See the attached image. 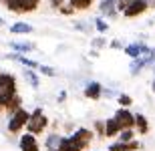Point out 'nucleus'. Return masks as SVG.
<instances>
[{
	"label": "nucleus",
	"instance_id": "15",
	"mask_svg": "<svg viewBox=\"0 0 155 151\" xmlns=\"http://www.w3.org/2000/svg\"><path fill=\"white\" fill-rule=\"evenodd\" d=\"M119 131L121 129H119V125H117V121L113 117L107 119V121H103V137H115Z\"/></svg>",
	"mask_w": 155,
	"mask_h": 151
},
{
	"label": "nucleus",
	"instance_id": "28",
	"mask_svg": "<svg viewBox=\"0 0 155 151\" xmlns=\"http://www.w3.org/2000/svg\"><path fill=\"white\" fill-rule=\"evenodd\" d=\"M38 71H40V75H45V77H54V69H51V67L38 64Z\"/></svg>",
	"mask_w": 155,
	"mask_h": 151
},
{
	"label": "nucleus",
	"instance_id": "17",
	"mask_svg": "<svg viewBox=\"0 0 155 151\" xmlns=\"http://www.w3.org/2000/svg\"><path fill=\"white\" fill-rule=\"evenodd\" d=\"M135 129L139 131V135H147L149 133V121H147V117L137 113L135 115Z\"/></svg>",
	"mask_w": 155,
	"mask_h": 151
},
{
	"label": "nucleus",
	"instance_id": "26",
	"mask_svg": "<svg viewBox=\"0 0 155 151\" xmlns=\"http://www.w3.org/2000/svg\"><path fill=\"white\" fill-rule=\"evenodd\" d=\"M117 101H119V105H121V107H129V105L133 103V99L129 97V95H125V93H121L119 97H117Z\"/></svg>",
	"mask_w": 155,
	"mask_h": 151
},
{
	"label": "nucleus",
	"instance_id": "4",
	"mask_svg": "<svg viewBox=\"0 0 155 151\" xmlns=\"http://www.w3.org/2000/svg\"><path fill=\"white\" fill-rule=\"evenodd\" d=\"M28 117H30V113L26 109H22V107H20L18 111H14V113L10 115V119H8V131H10V133H18V131L26 125Z\"/></svg>",
	"mask_w": 155,
	"mask_h": 151
},
{
	"label": "nucleus",
	"instance_id": "19",
	"mask_svg": "<svg viewBox=\"0 0 155 151\" xmlns=\"http://www.w3.org/2000/svg\"><path fill=\"white\" fill-rule=\"evenodd\" d=\"M24 79H26V83H28L32 89H38L40 87V79L36 77V73L32 69H26V71H24Z\"/></svg>",
	"mask_w": 155,
	"mask_h": 151
},
{
	"label": "nucleus",
	"instance_id": "14",
	"mask_svg": "<svg viewBox=\"0 0 155 151\" xmlns=\"http://www.w3.org/2000/svg\"><path fill=\"white\" fill-rule=\"evenodd\" d=\"M99 10H101V14H105V16L115 18V16H117L115 0H101V4H99Z\"/></svg>",
	"mask_w": 155,
	"mask_h": 151
},
{
	"label": "nucleus",
	"instance_id": "27",
	"mask_svg": "<svg viewBox=\"0 0 155 151\" xmlns=\"http://www.w3.org/2000/svg\"><path fill=\"white\" fill-rule=\"evenodd\" d=\"M131 2H133V0H115V8H117L119 12H123L127 6L131 4Z\"/></svg>",
	"mask_w": 155,
	"mask_h": 151
},
{
	"label": "nucleus",
	"instance_id": "10",
	"mask_svg": "<svg viewBox=\"0 0 155 151\" xmlns=\"http://www.w3.org/2000/svg\"><path fill=\"white\" fill-rule=\"evenodd\" d=\"M85 97L87 99H91V101H97V99H101L103 97V87L99 85V83H89L85 87Z\"/></svg>",
	"mask_w": 155,
	"mask_h": 151
},
{
	"label": "nucleus",
	"instance_id": "29",
	"mask_svg": "<svg viewBox=\"0 0 155 151\" xmlns=\"http://www.w3.org/2000/svg\"><path fill=\"white\" fill-rule=\"evenodd\" d=\"M93 47H95V48H103V47H107V41H105L103 36H99V38H93Z\"/></svg>",
	"mask_w": 155,
	"mask_h": 151
},
{
	"label": "nucleus",
	"instance_id": "23",
	"mask_svg": "<svg viewBox=\"0 0 155 151\" xmlns=\"http://www.w3.org/2000/svg\"><path fill=\"white\" fill-rule=\"evenodd\" d=\"M69 4L75 8V10H87V8H91L93 0H69Z\"/></svg>",
	"mask_w": 155,
	"mask_h": 151
},
{
	"label": "nucleus",
	"instance_id": "20",
	"mask_svg": "<svg viewBox=\"0 0 155 151\" xmlns=\"http://www.w3.org/2000/svg\"><path fill=\"white\" fill-rule=\"evenodd\" d=\"M58 143H61V135H58V133H52V135H48V137H46L45 147H46L48 151H57Z\"/></svg>",
	"mask_w": 155,
	"mask_h": 151
},
{
	"label": "nucleus",
	"instance_id": "11",
	"mask_svg": "<svg viewBox=\"0 0 155 151\" xmlns=\"http://www.w3.org/2000/svg\"><path fill=\"white\" fill-rule=\"evenodd\" d=\"M139 149V141H117L111 143L109 151H137Z\"/></svg>",
	"mask_w": 155,
	"mask_h": 151
},
{
	"label": "nucleus",
	"instance_id": "34",
	"mask_svg": "<svg viewBox=\"0 0 155 151\" xmlns=\"http://www.w3.org/2000/svg\"><path fill=\"white\" fill-rule=\"evenodd\" d=\"M111 48H117V51H121V48H123V44H121L119 41H113V42H111Z\"/></svg>",
	"mask_w": 155,
	"mask_h": 151
},
{
	"label": "nucleus",
	"instance_id": "38",
	"mask_svg": "<svg viewBox=\"0 0 155 151\" xmlns=\"http://www.w3.org/2000/svg\"><path fill=\"white\" fill-rule=\"evenodd\" d=\"M4 24H6V22H4V20H2V18H0V26H4Z\"/></svg>",
	"mask_w": 155,
	"mask_h": 151
},
{
	"label": "nucleus",
	"instance_id": "22",
	"mask_svg": "<svg viewBox=\"0 0 155 151\" xmlns=\"http://www.w3.org/2000/svg\"><path fill=\"white\" fill-rule=\"evenodd\" d=\"M20 107H22V99H20V97L16 95L14 99H10V103L6 105V113H8V117H10L12 113H14V111H18Z\"/></svg>",
	"mask_w": 155,
	"mask_h": 151
},
{
	"label": "nucleus",
	"instance_id": "24",
	"mask_svg": "<svg viewBox=\"0 0 155 151\" xmlns=\"http://www.w3.org/2000/svg\"><path fill=\"white\" fill-rule=\"evenodd\" d=\"M117 135H119V141H133L135 131H133V129H121Z\"/></svg>",
	"mask_w": 155,
	"mask_h": 151
},
{
	"label": "nucleus",
	"instance_id": "33",
	"mask_svg": "<svg viewBox=\"0 0 155 151\" xmlns=\"http://www.w3.org/2000/svg\"><path fill=\"white\" fill-rule=\"evenodd\" d=\"M63 4H64V0H51V6H52V8H61Z\"/></svg>",
	"mask_w": 155,
	"mask_h": 151
},
{
	"label": "nucleus",
	"instance_id": "1",
	"mask_svg": "<svg viewBox=\"0 0 155 151\" xmlns=\"http://www.w3.org/2000/svg\"><path fill=\"white\" fill-rule=\"evenodd\" d=\"M16 79L14 75L8 73H0V109H6V105L10 103V99L16 97Z\"/></svg>",
	"mask_w": 155,
	"mask_h": 151
},
{
	"label": "nucleus",
	"instance_id": "12",
	"mask_svg": "<svg viewBox=\"0 0 155 151\" xmlns=\"http://www.w3.org/2000/svg\"><path fill=\"white\" fill-rule=\"evenodd\" d=\"M57 151H85V149H83L73 137H61V143H58Z\"/></svg>",
	"mask_w": 155,
	"mask_h": 151
},
{
	"label": "nucleus",
	"instance_id": "7",
	"mask_svg": "<svg viewBox=\"0 0 155 151\" xmlns=\"http://www.w3.org/2000/svg\"><path fill=\"white\" fill-rule=\"evenodd\" d=\"M71 137H73L83 149H87V147L91 145V141H93V131H91V129H85V127H79Z\"/></svg>",
	"mask_w": 155,
	"mask_h": 151
},
{
	"label": "nucleus",
	"instance_id": "5",
	"mask_svg": "<svg viewBox=\"0 0 155 151\" xmlns=\"http://www.w3.org/2000/svg\"><path fill=\"white\" fill-rule=\"evenodd\" d=\"M113 119L117 121L119 129H135V115H133L129 109H125V107L117 109V113H115Z\"/></svg>",
	"mask_w": 155,
	"mask_h": 151
},
{
	"label": "nucleus",
	"instance_id": "30",
	"mask_svg": "<svg viewBox=\"0 0 155 151\" xmlns=\"http://www.w3.org/2000/svg\"><path fill=\"white\" fill-rule=\"evenodd\" d=\"M58 10H61V12H63V14H67V16H69V14H73V12H75V8H73V6H71V4H67V6H61V8H58Z\"/></svg>",
	"mask_w": 155,
	"mask_h": 151
},
{
	"label": "nucleus",
	"instance_id": "25",
	"mask_svg": "<svg viewBox=\"0 0 155 151\" xmlns=\"http://www.w3.org/2000/svg\"><path fill=\"white\" fill-rule=\"evenodd\" d=\"M95 28H97L99 32H101V34H105V32L109 30V24L105 22L103 18H95Z\"/></svg>",
	"mask_w": 155,
	"mask_h": 151
},
{
	"label": "nucleus",
	"instance_id": "9",
	"mask_svg": "<svg viewBox=\"0 0 155 151\" xmlns=\"http://www.w3.org/2000/svg\"><path fill=\"white\" fill-rule=\"evenodd\" d=\"M149 52V47L147 44H143V42H133V44H129V47H125V54L131 58H139V57H145Z\"/></svg>",
	"mask_w": 155,
	"mask_h": 151
},
{
	"label": "nucleus",
	"instance_id": "3",
	"mask_svg": "<svg viewBox=\"0 0 155 151\" xmlns=\"http://www.w3.org/2000/svg\"><path fill=\"white\" fill-rule=\"evenodd\" d=\"M38 2L40 0H4L6 8L10 12H18V14L36 10V8H38Z\"/></svg>",
	"mask_w": 155,
	"mask_h": 151
},
{
	"label": "nucleus",
	"instance_id": "31",
	"mask_svg": "<svg viewBox=\"0 0 155 151\" xmlns=\"http://www.w3.org/2000/svg\"><path fill=\"white\" fill-rule=\"evenodd\" d=\"M147 58H149V67H151V64H155V48H149Z\"/></svg>",
	"mask_w": 155,
	"mask_h": 151
},
{
	"label": "nucleus",
	"instance_id": "37",
	"mask_svg": "<svg viewBox=\"0 0 155 151\" xmlns=\"http://www.w3.org/2000/svg\"><path fill=\"white\" fill-rule=\"evenodd\" d=\"M151 89H153V93H155V79H153V83H151Z\"/></svg>",
	"mask_w": 155,
	"mask_h": 151
},
{
	"label": "nucleus",
	"instance_id": "13",
	"mask_svg": "<svg viewBox=\"0 0 155 151\" xmlns=\"http://www.w3.org/2000/svg\"><path fill=\"white\" fill-rule=\"evenodd\" d=\"M145 67H149V58H147V54L145 57H139V58H133L131 61V67H129V71H131L133 77H137L141 71L145 69Z\"/></svg>",
	"mask_w": 155,
	"mask_h": 151
},
{
	"label": "nucleus",
	"instance_id": "39",
	"mask_svg": "<svg viewBox=\"0 0 155 151\" xmlns=\"http://www.w3.org/2000/svg\"><path fill=\"white\" fill-rule=\"evenodd\" d=\"M151 67H153V73H155V64H151Z\"/></svg>",
	"mask_w": 155,
	"mask_h": 151
},
{
	"label": "nucleus",
	"instance_id": "6",
	"mask_svg": "<svg viewBox=\"0 0 155 151\" xmlns=\"http://www.w3.org/2000/svg\"><path fill=\"white\" fill-rule=\"evenodd\" d=\"M147 8H149V6H147V2H145V0H133L131 4H129L125 10H123V16H127V18L141 16V14H143Z\"/></svg>",
	"mask_w": 155,
	"mask_h": 151
},
{
	"label": "nucleus",
	"instance_id": "36",
	"mask_svg": "<svg viewBox=\"0 0 155 151\" xmlns=\"http://www.w3.org/2000/svg\"><path fill=\"white\" fill-rule=\"evenodd\" d=\"M145 2H147V6H149V8H155V0H145Z\"/></svg>",
	"mask_w": 155,
	"mask_h": 151
},
{
	"label": "nucleus",
	"instance_id": "32",
	"mask_svg": "<svg viewBox=\"0 0 155 151\" xmlns=\"http://www.w3.org/2000/svg\"><path fill=\"white\" fill-rule=\"evenodd\" d=\"M95 129H97V133L103 137V121H97V123H95Z\"/></svg>",
	"mask_w": 155,
	"mask_h": 151
},
{
	"label": "nucleus",
	"instance_id": "16",
	"mask_svg": "<svg viewBox=\"0 0 155 151\" xmlns=\"http://www.w3.org/2000/svg\"><path fill=\"white\" fill-rule=\"evenodd\" d=\"M10 48L12 51H16L18 54H24V52H30V51H35V42H22V41H14V42H10Z\"/></svg>",
	"mask_w": 155,
	"mask_h": 151
},
{
	"label": "nucleus",
	"instance_id": "35",
	"mask_svg": "<svg viewBox=\"0 0 155 151\" xmlns=\"http://www.w3.org/2000/svg\"><path fill=\"white\" fill-rule=\"evenodd\" d=\"M64 99H67V91H63V93L58 95V103H64Z\"/></svg>",
	"mask_w": 155,
	"mask_h": 151
},
{
	"label": "nucleus",
	"instance_id": "18",
	"mask_svg": "<svg viewBox=\"0 0 155 151\" xmlns=\"http://www.w3.org/2000/svg\"><path fill=\"white\" fill-rule=\"evenodd\" d=\"M10 32L12 34H28V32H32V26L28 22H14L10 26Z\"/></svg>",
	"mask_w": 155,
	"mask_h": 151
},
{
	"label": "nucleus",
	"instance_id": "8",
	"mask_svg": "<svg viewBox=\"0 0 155 151\" xmlns=\"http://www.w3.org/2000/svg\"><path fill=\"white\" fill-rule=\"evenodd\" d=\"M18 147H20V151H40V145H38V141H36L35 135H22L20 137V141H18Z\"/></svg>",
	"mask_w": 155,
	"mask_h": 151
},
{
	"label": "nucleus",
	"instance_id": "21",
	"mask_svg": "<svg viewBox=\"0 0 155 151\" xmlns=\"http://www.w3.org/2000/svg\"><path fill=\"white\" fill-rule=\"evenodd\" d=\"M12 58H14V61H18L20 64H24V67H28V69H32V71H35V69H38V63H35V61H30V58H26L24 54H18V52H16V54H12Z\"/></svg>",
	"mask_w": 155,
	"mask_h": 151
},
{
	"label": "nucleus",
	"instance_id": "2",
	"mask_svg": "<svg viewBox=\"0 0 155 151\" xmlns=\"http://www.w3.org/2000/svg\"><path fill=\"white\" fill-rule=\"evenodd\" d=\"M46 125H48V119H46V115L42 113V109H35L32 113H30L28 121H26V131H28L30 135H38L42 133L46 129Z\"/></svg>",
	"mask_w": 155,
	"mask_h": 151
}]
</instances>
